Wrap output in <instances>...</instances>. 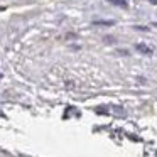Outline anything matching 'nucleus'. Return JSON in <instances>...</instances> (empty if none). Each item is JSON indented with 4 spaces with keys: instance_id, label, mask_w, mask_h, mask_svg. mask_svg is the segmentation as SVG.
<instances>
[{
    "instance_id": "nucleus-1",
    "label": "nucleus",
    "mask_w": 157,
    "mask_h": 157,
    "mask_svg": "<svg viewBox=\"0 0 157 157\" xmlns=\"http://www.w3.org/2000/svg\"><path fill=\"white\" fill-rule=\"evenodd\" d=\"M135 48H137V51H140L142 54H147V56L152 54V48H149V46H145V44H137Z\"/></svg>"
},
{
    "instance_id": "nucleus-2",
    "label": "nucleus",
    "mask_w": 157,
    "mask_h": 157,
    "mask_svg": "<svg viewBox=\"0 0 157 157\" xmlns=\"http://www.w3.org/2000/svg\"><path fill=\"white\" fill-rule=\"evenodd\" d=\"M110 4L117 5V7H127L128 5V0H108Z\"/></svg>"
},
{
    "instance_id": "nucleus-3",
    "label": "nucleus",
    "mask_w": 157,
    "mask_h": 157,
    "mask_svg": "<svg viewBox=\"0 0 157 157\" xmlns=\"http://www.w3.org/2000/svg\"><path fill=\"white\" fill-rule=\"evenodd\" d=\"M149 2H150L152 5H157V0H149Z\"/></svg>"
}]
</instances>
